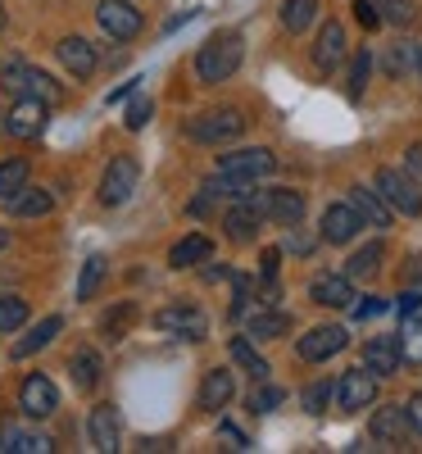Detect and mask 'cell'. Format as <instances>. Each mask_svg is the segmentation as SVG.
<instances>
[{"instance_id":"cell-38","label":"cell","mask_w":422,"mask_h":454,"mask_svg":"<svg viewBox=\"0 0 422 454\" xmlns=\"http://www.w3.org/2000/svg\"><path fill=\"white\" fill-rule=\"evenodd\" d=\"M377 10H381V23H395V27H409L413 23V0H377Z\"/></svg>"},{"instance_id":"cell-45","label":"cell","mask_w":422,"mask_h":454,"mask_svg":"<svg viewBox=\"0 0 422 454\" xmlns=\"http://www.w3.org/2000/svg\"><path fill=\"white\" fill-rule=\"evenodd\" d=\"M377 314H387V300H377V295H363L355 305V318H377Z\"/></svg>"},{"instance_id":"cell-30","label":"cell","mask_w":422,"mask_h":454,"mask_svg":"<svg viewBox=\"0 0 422 454\" xmlns=\"http://www.w3.org/2000/svg\"><path fill=\"white\" fill-rule=\"evenodd\" d=\"M23 186H27V160H5L0 164V205L19 200Z\"/></svg>"},{"instance_id":"cell-40","label":"cell","mask_w":422,"mask_h":454,"mask_svg":"<svg viewBox=\"0 0 422 454\" xmlns=\"http://www.w3.org/2000/svg\"><path fill=\"white\" fill-rule=\"evenodd\" d=\"M282 400H286L282 387H259V391H250V413H273Z\"/></svg>"},{"instance_id":"cell-54","label":"cell","mask_w":422,"mask_h":454,"mask_svg":"<svg viewBox=\"0 0 422 454\" xmlns=\"http://www.w3.org/2000/svg\"><path fill=\"white\" fill-rule=\"evenodd\" d=\"M0 119H5V114H0Z\"/></svg>"},{"instance_id":"cell-17","label":"cell","mask_w":422,"mask_h":454,"mask_svg":"<svg viewBox=\"0 0 422 454\" xmlns=\"http://www.w3.org/2000/svg\"><path fill=\"white\" fill-rule=\"evenodd\" d=\"M259 223H263V209L254 205V196L250 200H237L232 209L223 214V227H227V237H232L237 246H246V241L259 237Z\"/></svg>"},{"instance_id":"cell-52","label":"cell","mask_w":422,"mask_h":454,"mask_svg":"<svg viewBox=\"0 0 422 454\" xmlns=\"http://www.w3.org/2000/svg\"><path fill=\"white\" fill-rule=\"evenodd\" d=\"M0 32H5V5H0Z\"/></svg>"},{"instance_id":"cell-16","label":"cell","mask_w":422,"mask_h":454,"mask_svg":"<svg viewBox=\"0 0 422 454\" xmlns=\"http://www.w3.org/2000/svg\"><path fill=\"white\" fill-rule=\"evenodd\" d=\"M404 364V346H400V336H372L368 346H363V368H372L377 377H395Z\"/></svg>"},{"instance_id":"cell-28","label":"cell","mask_w":422,"mask_h":454,"mask_svg":"<svg viewBox=\"0 0 422 454\" xmlns=\"http://www.w3.org/2000/svg\"><path fill=\"white\" fill-rule=\"evenodd\" d=\"M10 209H14V218H46L55 209V196L42 192V186H23V196L10 200Z\"/></svg>"},{"instance_id":"cell-4","label":"cell","mask_w":422,"mask_h":454,"mask_svg":"<svg viewBox=\"0 0 422 454\" xmlns=\"http://www.w3.org/2000/svg\"><path fill=\"white\" fill-rule=\"evenodd\" d=\"M409 427H413V419H409V404H381L377 413H372V445L377 450H404L409 445Z\"/></svg>"},{"instance_id":"cell-44","label":"cell","mask_w":422,"mask_h":454,"mask_svg":"<svg viewBox=\"0 0 422 454\" xmlns=\"http://www.w3.org/2000/svg\"><path fill=\"white\" fill-rule=\"evenodd\" d=\"M355 19L363 27H377L381 23V10H377V0H355Z\"/></svg>"},{"instance_id":"cell-8","label":"cell","mask_w":422,"mask_h":454,"mask_svg":"<svg viewBox=\"0 0 422 454\" xmlns=\"http://www.w3.org/2000/svg\"><path fill=\"white\" fill-rule=\"evenodd\" d=\"M377 400V372L372 368H350V372H340V382H336V409L345 413H359Z\"/></svg>"},{"instance_id":"cell-49","label":"cell","mask_w":422,"mask_h":454,"mask_svg":"<svg viewBox=\"0 0 422 454\" xmlns=\"http://www.w3.org/2000/svg\"><path fill=\"white\" fill-rule=\"evenodd\" d=\"M409 419H413V432L422 436V391H418V395L409 400Z\"/></svg>"},{"instance_id":"cell-33","label":"cell","mask_w":422,"mask_h":454,"mask_svg":"<svg viewBox=\"0 0 422 454\" xmlns=\"http://www.w3.org/2000/svg\"><path fill=\"white\" fill-rule=\"evenodd\" d=\"M318 19V0H286L282 5V27L286 32H304Z\"/></svg>"},{"instance_id":"cell-23","label":"cell","mask_w":422,"mask_h":454,"mask_svg":"<svg viewBox=\"0 0 422 454\" xmlns=\"http://www.w3.org/2000/svg\"><path fill=\"white\" fill-rule=\"evenodd\" d=\"M59 332H64V318H59V314L42 318V323H36L27 336H19V340H14V359H27V355H36V350H46Z\"/></svg>"},{"instance_id":"cell-2","label":"cell","mask_w":422,"mask_h":454,"mask_svg":"<svg viewBox=\"0 0 422 454\" xmlns=\"http://www.w3.org/2000/svg\"><path fill=\"white\" fill-rule=\"evenodd\" d=\"M241 132H246L241 109H209V114H200V119H191V123H186V137H191V141H200V145L237 141Z\"/></svg>"},{"instance_id":"cell-36","label":"cell","mask_w":422,"mask_h":454,"mask_svg":"<svg viewBox=\"0 0 422 454\" xmlns=\"http://www.w3.org/2000/svg\"><path fill=\"white\" fill-rule=\"evenodd\" d=\"M23 323H27V300L0 295V336H5V332H19Z\"/></svg>"},{"instance_id":"cell-18","label":"cell","mask_w":422,"mask_h":454,"mask_svg":"<svg viewBox=\"0 0 422 454\" xmlns=\"http://www.w3.org/2000/svg\"><path fill=\"white\" fill-rule=\"evenodd\" d=\"M87 432H91V445L100 454H113V450H119V409H113V404H96L91 419H87Z\"/></svg>"},{"instance_id":"cell-15","label":"cell","mask_w":422,"mask_h":454,"mask_svg":"<svg viewBox=\"0 0 422 454\" xmlns=\"http://www.w3.org/2000/svg\"><path fill=\"white\" fill-rule=\"evenodd\" d=\"M309 295H314V305H327V309H350L355 305V278L350 273H327V278H314V286H309Z\"/></svg>"},{"instance_id":"cell-31","label":"cell","mask_w":422,"mask_h":454,"mask_svg":"<svg viewBox=\"0 0 422 454\" xmlns=\"http://www.w3.org/2000/svg\"><path fill=\"white\" fill-rule=\"evenodd\" d=\"M387 73L391 78H404V73H418V64H422V46H413V42H395L391 51H387Z\"/></svg>"},{"instance_id":"cell-19","label":"cell","mask_w":422,"mask_h":454,"mask_svg":"<svg viewBox=\"0 0 422 454\" xmlns=\"http://www.w3.org/2000/svg\"><path fill=\"white\" fill-rule=\"evenodd\" d=\"M340 59H345V27H340L336 19H327V23L318 27V42H314V64H318L323 73H332Z\"/></svg>"},{"instance_id":"cell-46","label":"cell","mask_w":422,"mask_h":454,"mask_svg":"<svg viewBox=\"0 0 422 454\" xmlns=\"http://www.w3.org/2000/svg\"><path fill=\"white\" fill-rule=\"evenodd\" d=\"M218 436L227 441V445H232V450H246L250 441H246V432L241 427H232V423H218Z\"/></svg>"},{"instance_id":"cell-5","label":"cell","mask_w":422,"mask_h":454,"mask_svg":"<svg viewBox=\"0 0 422 454\" xmlns=\"http://www.w3.org/2000/svg\"><path fill=\"white\" fill-rule=\"evenodd\" d=\"M377 192L387 196V205H391L395 214H409V218L422 214V192H418V182H413L409 173H400V168H381V173H377Z\"/></svg>"},{"instance_id":"cell-41","label":"cell","mask_w":422,"mask_h":454,"mask_svg":"<svg viewBox=\"0 0 422 454\" xmlns=\"http://www.w3.org/2000/svg\"><path fill=\"white\" fill-rule=\"evenodd\" d=\"M150 114H155V105H150V96H137V100L128 105V119H123V128H128V132H141V128L150 123Z\"/></svg>"},{"instance_id":"cell-35","label":"cell","mask_w":422,"mask_h":454,"mask_svg":"<svg viewBox=\"0 0 422 454\" xmlns=\"http://www.w3.org/2000/svg\"><path fill=\"white\" fill-rule=\"evenodd\" d=\"M105 269H109V259H105V254H91V259L82 263V273H78V300H91V295L100 291Z\"/></svg>"},{"instance_id":"cell-14","label":"cell","mask_w":422,"mask_h":454,"mask_svg":"<svg viewBox=\"0 0 422 454\" xmlns=\"http://www.w3.org/2000/svg\"><path fill=\"white\" fill-rule=\"evenodd\" d=\"M359 227H363V214L355 205H327V214H323V241L327 246H350L359 237Z\"/></svg>"},{"instance_id":"cell-1","label":"cell","mask_w":422,"mask_h":454,"mask_svg":"<svg viewBox=\"0 0 422 454\" xmlns=\"http://www.w3.org/2000/svg\"><path fill=\"white\" fill-rule=\"evenodd\" d=\"M241 55H246V46H241L237 32H214L209 42L196 51V78H200L205 87L227 82V78L241 68Z\"/></svg>"},{"instance_id":"cell-34","label":"cell","mask_w":422,"mask_h":454,"mask_svg":"<svg viewBox=\"0 0 422 454\" xmlns=\"http://www.w3.org/2000/svg\"><path fill=\"white\" fill-rule=\"evenodd\" d=\"M132 318H137V305H132V300H123V305H113V309L100 318V332L109 336V346L128 336V323H132Z\"/></svg>"},{"instance_id":"cell-24","label":"cell","mask_w":422,"mask_h":454,"mask_svg":"<svg viewBox=\"0 0 422 454\" xmlns=\"http://www.w3.org/2000/svg\"><path fill=\"white\" fill-rule=\"evenodd\" d=\"M0 450L5 454H51L55 441L42 432H19V427H0Z\"/></svg>"},{"instance_id":"cell-10","label":"cell","mask_w":422,"mask_h":454,"mask_svg":"<svg viewBox=\"0 0 422 454\" xmlns=\"http://www.w3.org/2000/svg\"><path fill=\"white\" fill-rule=\"evenodd\" d=\"M345 346H350V332L345 327H336V323H323V327H314L309 336H300V359L304 364H323V359H332V355H340Z\"/></svg>"},{"instance_id":"cell-51","label":"cell","mask_w":422,"mask_h":454,"mask_svg":"<svg viewBox=\"0 0 422 454\" xmlns=\"http://www.w3.org/2000/svg\"><path fill=\"white\" fill-rule=\"evenodd\" d=\"M10 246V232H5V227H0V250H5Z\"/></svg>"},{"instance_id":"cell-6","label":"cell","mask_w":422,"mask_h":454,"mask_svg":"<svg viewBox=\"0 0 422 454\" xmlns=\"http://www.w3.org/2000/svg\"><path fill=\"white\" fill-rule=\"evenodd\" d=\"M96 23H100L105 36H113V42H132V36L141 32V10L132 5V0H100Z\"/></svg>"},{"instance_id":"cell-11","label":"cell","mask_w":422,"mask_h":454,"mask_svg":"<svg viewBox=\"0 0 422 454\" xmlns=\"http://www.w3.org/2000/svg\"><path fill=\"white\" fill-rule=\"evenodd\" d=\"M46 100H36V96H23L10 114H5V132L19 137V141H32V137H42L46 132Z\"/></svg>"},{"instance_id":"cell-29","label":"cell","mask_w":422,"mask_h":454,"mask_svg":"<svg viewBox=\"0 0 422 454\" xmlns=\"http://www.w3.org/2000/svg\"><path fill=\"white\" fill-rule=\"evenodd\" d=\"M286 332H291V314H282V309L250 314V336L254 340H273V336H286Z\"/></svg>"},{"instance_id":"cell-12","label":"cell","mask_w":422,"mask_h":454,"mask_svg":"<svg viewBox=\"0 0 422 454\" xmlns=\"http://www.w3.org/2000/svg\"><path fill=\"white\" fill-rule=\"evenodd\" d=\"M19 409L27 413V419H51V413L59 409V391H55V382H51V377L32 372L27 382L19 387Z\"/></svg>"},{"instance_id":"cell-48","label":"cell","mask_w":422,"mask_h":454,"mask_svg":"<svg viewBox=\"0 0 422 454\" xmlns=\"http://www.w3.org/2000/svg\"><path fill=\"white\" fill-rule=\"evenodd\" d=\"M277 263H282V250H263V259H259V269H263V278H268V282L277 278Z\"/></svg>"},{"instance_id":"cell-3","label":"cell","mask_w":422,"mask_h":454,"mask_svg":"<svg viewBox=\"0 0 422 454\" xmlns=\"http://www.w3.org/2000/svg\"><path fill=\"white\" fill-rule=\"evenodd\" d=\"M137 182H141V164H137L132 155L109 160V168H105V177H100V205H105V209L128 205L132 192H137Z\"/></svg>"},{"instance_id":"cell-26","label":"cell","mask_w":422,"mask_h":454,"mask_svg":"<svg viewBox=\"0 0 422 454\" xmlns=\"http://www.w3.org/2000/svg\"><path fill=\"white\" fill-rule=\"evenodd\" d=\"M68 368H73V387L78 391H96L100 387V355L96 350H73V359H68Z\"/></svg>"},{"instance_id":"cell-9","label":"cell","mask_w":422,"mask_h":454,"mask_svg":"<svg viewBox=\"0 0 422 454\" xmlns=\"http://www.w3.org/2000/svg\"><path fill=\"white\" fill-rule=\"evenodd\" d=\"M273 168H277V160H273V150H263V145H246V150H232V155L218 160V173H227V177H250V182L268 177Z\"/></svg>"},{"instance_id":"cell-25","label":"cell","mask_w":422,"mask_h":454,"mask_svg":"<svg viewBox=\"0 0 422 454\" xmlns=\"http://www.w3.org/2000/svg\"><path fill=\"white\" fill-rule=\"evenodd\" d=\"M209 254H214V241L200 237V232H191V237H182V241L168 250V263H173V269H196V263H205Z\"/></svg>"},{"instance_id":"cell-22","label":"cell","mask_w":422,"mask_h":454,"mask_svg":"<svg viewBox=\"0 0 422 454\" xmlns=\"http://www.w3.org/2000/svg\"><path fill=\"white\" fill-rule=\"evenodd\" d=\"M59 59H64V68L73 73V78H91L96 73V51H91V42H82V36H64Z\"/></svg>"},{"instance_id":"cell-13","label":"cell","mask_w":422,"mask_h":454,"mask_svg":"<svg viewBox=\"0 0 422 454\" xmlns=\"http://www.w3.org/2000/svg\"><path fill=\"white\" fill-rule=\"evenodd\" d=\"M254 205L263 209V218H273L282 227H295L304 218V196L286 192V186H273V192H254Z\"/></svg>"},{"instance_id":"cell-39","label":"cell","mask_w":422,"mask_h":454,"mask_svg":"<svg viewBox=\"0 0 422 454\" xmlns=\"http://www.w3.org/2000/svg\"><path fill=\"white\" fill-rule=\"evenodd\" d=\"M368 73H372V51H359V55H355V68H350V100H359V96H363Z\"/></svg>"},{"instance_id":"cell-37","label":"cell","mask_w":422,"mask_h":454,"mask_svg":"<svg viewBox=\"0 0 422 454\" xmlns=\"http://www.w3.org/2000/svg\"><path fill=\"white\" fill-rule=\"evenodd\" d=\"M27 96H36V100H46V105H55V100L64 96V87H59L55 78H46V73H36V68H27Z\"/></svg>"},{"instance_id":"cell-50","label":"cell","mask_w":422,"mask_h":454,"mask_svg":"<svg viewBox=\"0 0 422 454\" xmlns=\"http://www.w3.org/2000/svg\"><path fill=\"white\" fill-rule=\"evenodd\" d=\"M128 96H132V82H123V87H113V91H109V105H119V100H128Z\"/></svg>"},{"instance_id":"cell-7","label":"cell","mask_w":422,"mask_h":454,"mask_svg":"<svg viewBox=\"0 0 422 454\" xmlns=\"http://www.w3.org/2000/svg\"><path fill=\"white\" fill-rule=\"evenodd\" d=\"M155 323L164 336H182V340H205L209 336V318L196 309V305H168V309H160Z\"/></svg>"},{"instance_id":"cell-53","label":"cell","mask_w":422,"mask_h":454,"mask_svg":"<svg viewBox=\"0 0 422 454\" xmlns=\"http://www.w3.org/2000/svg\"><path fill=\"white\" fill-rule=\"evenodd\" d=\"M418 73H422V64H418Z\"/></svg>"},{"instance_id":"cell-42","label":"cell","mask_w":422,"mask_h":454,"mask_svg":"<svg viewBox=\"0 0 422 454\" xmlns=\"http://www.w3.org/2000/svg\"><path fill=\"white\" fill-rule=\"evenodd\" d=\"M327 400H336V387L332 382H314L309 391H304V409H309V413H323Z\"/></svg>"},{"instance_id":"cell-32","label":"cell","mask_w":422,"mask_h":454,"mask_svg":"<svg viewBox=\"0 0 422 454\" xmlns=\"http://www.w3.org/2000/svg\"><path fill=\"white\" fill-rule=\"evenodd\" d=\"M381 259H387V246H381V241H368L363 250H355V254H350L345 273H350V278H372V273L381 269Z\"/></svg>"},{"instance_id":"cell-47","label":"cell","mask_w":422,"mask_h":454,"mask_svg":"<svg viewBox=\"0 0 422 454\" xmlns=\"http://www.w3.org/2000/svg\"><path fill=\"white\" fill-rule=\"evenodd\" d=\"M404 318H413V314H422V291H404L400 295V305H395Z\"/></svg>"},{"instance_id":"cell-27","label":"cell","mask_w":422,"mask_h":454,"mask_svg":"<svg viewBox=\"0 0 422 454\" xmlns=\"http://www.w3.org/2000/svg\"><path fill=\"white\" fill-rule=\"evenodd\" d=\"M227 350H232V364H241L254 382H268V372H273V368H268V359L250 346V336H232V346H227Z\"/></svg>"},{"instance_id":"cell-20","label":"cell","mask_w":422,"mask_h":454,"mask_svg":"<svg viewBox=\"0 0 422 454\" xmlns=\"http://www.w3.org/2000/svg\"><path fill=\"white\" fill-rule=\"evenodd\" d=\"M350 205L363 214V223L368 227H391V205H387V196L377 192V186H350Z\"/></svg>"},{"instance_id":"cell-43","label":"cell","mask_w":422,"mask_h":454,"mask_svg":"<svg viewBox=\"0 0 422 454\" xmlns=\"http://www.w3.org/2000/svg\"><path fill=\"white\" fill-rule=\"evenodd\" d=\"M0 87H5L10 96H23V91H27V68H23V64H10V68H5V82H0Z\"/></svg>"},{"instance_id":"cell-21","label":"cell","mask_w":422,"mask_h":454,"mask_svg":"<svg viewBox=\"0 0 422 454\" xmlns=\"http://www.w3.org/2000/svg\"><path fill=\"white\" fill-rule=\"evenodd\" d=\"M237 395V382H232V372L227 368H209L205 372V382H200V395H196V404L200 409H209V413H218L227 400Z\"/></svg>"}]
</instances>
